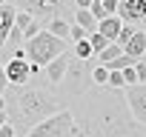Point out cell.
<instances>
[{
  "instance_id": "16",
  "label": "cell",
  "mask_w": 146,
  "mask_h": 137,
  "mask_svg": "<svg viewBox=\"0 0 146 137\" xmlns=\"http://www.w3.org/2000/svg\"><path fill=\"white\" fill-rule=\"evenodd\" d=\"M120 51H123V49H120L117 43H109V46H106L103 51H98V54H95V60H98L100 66H106V63H112V60H115V57H117Z\"/></svg>"
},
{
  "instance_id": "7",
  "label": "cell",
  "mask_w": 146,
  "mask_h": 137,
  "mask_svg": "<svg viewBox=\"0 0 146 137\" xmlns=\"http://www.w3.org/2000/svg\"><path fill=\"white\" fill-rule=\"evenodd\" d=\"M3 68H6V80H9V86H26L35 74L43 72L40 66H32L29 60H15V57H12Z\"/></svg>"
},
{
  "instance_id": "26",
  "label": "cell",
  "mask_w": 146,
  "mask_h": 137,
  "mask_svg": "<svg viewBox=\"0 0 146 137\" xmlns=\"http://www.w3.org/2000/svg\"><path fill=\"white\" fill-rule=\"evenodd\" d=\"M89 12H92V17H95L98 23H100L103 17H109V14L103 12V6H100V0H92V6H89Z\"/></svg>"
},
{
  "instance_id": "1",
  "label": "cell",
  "mask_w": 146,
  "mask_h": 137,
  "mask_svg": "<svg viewBox=\"0 0 146 137\" xmlns=\"http://www.w3.org/2000/svg\"><path fill=\"white\" fill-rule=\"evenodd\" d=\"M83 137H146L143 126L129 117L120 89L100 86L78 94V109H69Z\"/></svg>"
},
{
  "instance_id": "5",
  "label": "cell",
  "mask_w": 146,
  "mask_h": 137,
  "mask_svg": "<svg viewBox=\"0 0 146 137\" xmlns=\"http://www.w3.org/2000/svg\"><path fill=\"white\" fill-rule=\"evenodd\" d=\"M72 128H75V117H72V111L69 109H60L52 117H46L37 126H32L26 131V137H66Z\"/></svg>"
},
{
  "instance_id": "4",
  "label": "cell",
  "mask_w": 146,
  "mask_h": 137,
  "mask_svg": "<svg viewBox=\"0 0 146 137\" xmlns=\"http://www.w3.org/2000/svg\"><path fill=\"white\" fill-rule=\"evenodd\" d=\"M12 6H17L20 12H29L37 23H46L52 17H63L69 14V0H9Z\"/></svg>"
},
{
  "instance_id": "6",
  "label": "cell",
  "mask_w": 146,
  "mask_h": 137,
  "mask_svg": "<svg viewBox=\"0 0 146 137\" xmlns=\"http://www.w3.org/2000/svg\"><path fill=\"white\" fill-rule=\"evenodd\" d=\"M126 109H129V117L137 123V126H146V86L143 83H135V86H126Z\"/></svg>"
},
{
  "instance_id": "23",
  "label": "cell",
  "mask_w": 146,
  "mask_h": 137,
  "mask_svg": "<svg viewBox=\"0 0 146 137\" xmlns=\"http://www.w3.org/2000/svg\"><path fill=\"white\" fill-rule=\"evenodd\" d=\"M69 37L78 43V40H86V37H89V32H86V29H80L78 23H72V26H69Z\"/></svg>"
},
{
  "instance_id": "32",
  "label": "cell",
  "mask_w": 146,
  "mask_h": 137,
  "mask_svg": "<svg viewBox=\"0 0 146 137\" xmlns=\"http://www.w3.org/2000/svg\"><path fill=\"white\" fill-rule=\"evenodd\" d=\"M3 123H9V117H6V111H0V126Z\"/></svg>"
},
{
  "instance_id": "35",
  "label": "cell",
  "mask_w": 146,
  "mask_h": 137,
  "mask_svg": "<svg viewBox=\"0 0 146 137\" xmlns=\"http://www.w3.org/2000/svg\"><path fill=\"white\" fill-rule=\"evenodd\" d=\"M143 86H146V83H143Z\"/></svg>"
},
{
  "instance_id": "8",
  "label": "cell",
  "mask_w": 146,
  "mask_h": 137,
  "mask_svg": "<svg viewBox=\"0 0 146 137\" xmlns=\"http://www.w3.org/2000/svg\"><path fill=\"white\" fill-rule=\"evenodd\" d=\"M86 77H89L86 60H78L72 54V60L66 66V77H63V83H69V94H83L86 92Z\"/></svg>"
},
{
  "instance_id": "11",
  "label": "cell",
  "mask_w": 146,
  "mask_h": 137,
  "mask_svg": "<svg viewBox=\"0 0 146 137\" xmlns=\"http://www.w3.org/2000/svg\"><path fill=\"white\" fill-rule=\"evenodd\" d=\"M15 14H17V9H15L12 3H3V6H0V49H6L9 32H12V26H15Z\"/></svg>"
},
{
  "instance_id": "24",
  "label": "cell",
  "mask_w": 146,
  "mask_h": 137,
  "mask_svg": "<svg viewBox=\"0 0 146 137\" xmlns=\"http://www.w3.org/2000/svg\"><path fill=\"white\" fill-rule=\"evenodd\" d=\"M40 29H43V23H37V20H32V23H29V26L23 29V43H26V40H32V37H35V34L40 32Z\"/></svg>"
},
{
  "instance_id": "19",
  "label": "cell",
  "mask_w": 146,
  "mask_h": 137,
  "mask_svg": "<svg viewBox=\"0 0 146 137\" xmlns=\"http://www.w3.org/2000/svg\"><path fill=\"white\" fill-rule=\"evenodd\" d=\"M75 57H78V60H92V57H95L89 40H78V43H75Z\"/></svg>"
},
{
  "instance_id": "29",
  "label": "cell",
  "mask_w": 146,
  "mask_h": 137,
  "mask_svg": "<svg viewBox=\"0 0 146 137\" xmlns=\"http://www.w3.org/2000/svg\"><path fill=\"white\" fill-rule=\"evenodd\" d=\"M9 92V80H6V68H3V63H0V94H6Z\"/></svg>"
},
{
  "instance_id": "2",
  "label": "cell",
  "mask_w": 146,
  "mask_h": 137,
  "mask_svg": "<svg viewBox=\"0 0 146 137\" xmlns=\"http://www.w3.org/2000/svg\"><path fill=\"white\" fill-rule=\"evenodd\" d=\"M54 111H60V100L54 94H49L43 86H15L12 100H6V117H12V126H23L26 131L32 126H37L40 120L52 117Z\"/></svg>"
},
{
  "instance_id": "15",
  "label": "cell",
  "mask_w": 146,
  "mask_h": 137,
  "mask_svg": "<svg viewBox=\"0 0 146 137\" xmlns=\"http://www.w3.org/2000/svg\"><path fill=\"white\" fill-rule=\"evenodd\" d=\"M75 23H78L80 29H86L89 34H92V32H98V20L92 17V12H89V9H75Z\"/></svg>"
},
{
  "instance_id": "18",
  "label": "cell",
  "mask_w": 146,
  "mask_h": 137,
  "mask_svg": "<svg viewBox=\"0 0 146 137\" xmlns=\"http://www.w3.org/2000/svg\"><path fill=\"white\" fill-rule=\"evenodd\" d=\"M135 63H137L135 57H129V54H123V51H120L112 63H106V68H115V72H120V68H129V66H135Z\"/></svg>"
},
{
  "instance_id": "27",
  "label": "cell",
  "mask_w": 146,
  "mask_h": 137,
  "mask_svg": "<svg viewBox=\"0 0 146 137\" xmlns=\"http://www.w3.org/2000/svg\"><path fill=\"white\" fill-rule=\"evenodd\" d=\"M0 137H17V128L12 123H3V126H0Z\"/></svg>"
},
{
  "instance_id": "13",
  "label": "cell",
  "mask_w": 146,
  "mask_h": 137,
  "mask_svg": "<svg viewBox=\"0 0 146 137\" xmlns=\"http://www.w3.org/2000/svg\"><path fill=\"white\" fill-rule=\"evenodd\" d=\"M120 26H123V23H120V17H117V14H109V17H103V20L98 23V32H100L109 43H115V37H117Z\"/></svg>"
},
{
  "instance_id": "20",
  "label": "cell",
  "mask_w": 146,
  "mask_h": 137,
  "mask_svg": "<svg viewBox=\"0 0 146 137\" xmlns=\"http://www.w3.org/2000/svg\"><path fill=\"white\" fill-rule=\"evenodd\" d=\"M86 40H89V46H92V51H95V54H98V51H103V49L109 46V40H106V37L100 34V32H92V34H89Z\"/></svg>"
},
{
  "instance_id": "3",
  "label": "cell",
  "mask_w": 146,
  "mask_h": 137,
  "mask_svg": "<svg viewBox=\"0 0 146 137\" xmlns=\"http://www.w3.org/2000/svg\"><path fill=\"white\" fill-rule=\"evenodd\" d=\"M23 51H26V60H29L32 66H40V68H43L49 60H54L60 51H66V40H60V37L49 34L46 29H40L32 40L23 43Z\"/></svg>"
},
{
  "instance_id": "14",
  "label": "cell",
  "mask_w": 146,
  "mask_h": 137,
  "mask_svg": "<svg viewBox=\"0 0 146 137\" xmlns=\"http://www.w3.org/2000/svg\"><path fill=\"white\" fill-rule=\"evenodd\" d=\"M43 26H46V32H49V34H54V37L66 40V37H69V26H72V23H69V20H63V17H52V20H46Z\"/></svg>"
},
{
  "instance_id": "10",
  "label": "cell",
  "mask_w": 146,
  "mask_h": 137,
  "mask_svg": "<svg viewBox=\"0 0 146 137\" xmlns=\"http://www.w3.org/2000/svg\"><path fill=\"white\" fill-rule=\"evenodd\" d=\"M69 60H72V51H60L54 60H49V63L43 66V74H46V83H49V86H60V83H63Z\"/></svg>"
},
{
  "instance_id": "17",
  "label": "cell",
  "mask_w": 146,
  "mask_h": 137,
  "mask_svg": "<svg viewBox=\"0 0 146 137\" xmlns=\"http://www.w3.org/2000/svg\"><path fill=\"white\" fill-rule=\"evenodd\" d=\"M89 77H92V83H98V86H106V80H109V68L106 66H92L89 68Z\"/></svg>"
},
{
  "instance_id": "30",
  "label": "cell",
  "mask_w": 146,
  "mask_h": 137,
  "mask_svg": "<svg viewBox=\"0 0 146 137\" xmlns=\"http://www.w3.org/2000/svg\"><path fill=\"white\" fill-rule=\"evenodd\" d=\"M92 0H75V9H89Z\"/></svg>"
},
{
  "instance_id": "12",
  "label": "cell",
  "mask_w": 146,
  "mask_h": 137,
  "mask_svg": "<svg viewBox=\"0 0 146 137\" xmlns=\"http://www.w3.org/2000/svg\"><path fill=\"white\" fill-rule=\"evenodd\" d=\"M123 54H129V57H135V60L146 57V32H143V29H135V34H132L129 43L123 46Z\"/></svg>"
},
{
  "instance_id": "34",
  "label": "cell",
  "mask_w": 146,
  "mask_h": 137,
  "mask_svg": "<svg viewBox=\"0 0 146 137\" xmlns=\"http://www.w3.org/2000/svg\"><path fill=\"white\" fill-rule=\"evenodd\" d=\"M143 131H146V126H143Z\"/></svg>"
},
{
  "instance_id": "33",
  "label": "cell",
  "mask_w": 146,
  "mask_h": 137,
  "mask_svg": "<svg viewBox=\"0 0 146 137\" xmlns=\"http://www.w3.org/2000/svg\"><path fill=\"white\" fill-rule=\"evenodd\" d=\"M3 3H9V0H0V6H3Z\"/></svg>"
},
{
  "instance_id": "22",
  "label": "cell",
  "mask_w": 146,
  "mask_h": 137,
  "mask_svg": "<svg viewBox=\"0 0 146 137\" xmlns=\"http://www.w3.org/2000/svg\"><path fill=\"white\" fill-rule=\"evenodd\" d=\"M106 86H109V89H126V86H123V74L115 72V68H109V80H106Z\"/></svg>"
},
{
  "instance_id": "31",
  "label": "cell",
  "mask_w": 146,
  "mask_h": 137,
  "mask_svg": "<svg viewBox=\"0 0 146 137\" xmlns=\"http://www.w3.org/2000/svg\"><path fill=\"white\" fill-rule=\"evenodd\" d=\"M0 111H6V97L0 94Z\"/></svg>"
},
{
  "instance_id": "25",
  "label": "cell",
  "mask_w": 146,
  "mask_h": 137,
  "mask_svg": "<svg viewBox=\"0 0 146 137\" xmlns=\"http://www.w3.org/2000/svg\"><path fill=\"white\" fill-rule=\"evenodd\" d=\"M120 74H123V86H135V83H137L135 66H129V68H120Z\"/></svg>"
},
{
  "instance_id": "28",
  "label": "cell",
  "mask_w": 146,
  "mask_h": 137,
  "mask_svg": "<svg viewBox=\"0 0 146 137\" xmlns=\"http://www.w3.org/2000/svg\"><path fill=\"white\" fill-rule=\"evenodd\" d=\"M100 6H103L106 14H115L117 12V0H100Z\"/></svg>"
},
{
  "instance_id": "21",
  "label": "cell",
  "mask_w": 146,
  "mask_h": 137,
  "mask_svg": "<svg viewBox=\"0 0 146 137\" xmlns=\"http://www.w3.org/2000/svg\"><path fill=\"white\" fill-rule=\"evenodd\" d=\"M135 29H137V26H129V23H123V26H120V32H117V37H115V43L123 49V46L129 43V37L135 34Z\"/></svg>"
},
{
  "instance_id": "9",
  "label": "cell",
  "mask_w": 146,
  "mask_h": 137,
  "mask_svg": "<svg viewBox=\"0 0 146 137\" xmlns=\"http://www.w3.org/2000/svg\"><path fill=\"white\" fill-rule=\"evenodd\" d=\"M120 23H129V26H140L146 23V0H117V12Z\"/></svg>"
}]
</instances>
